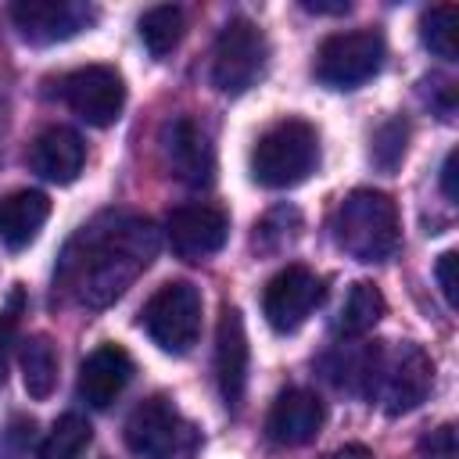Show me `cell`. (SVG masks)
Returning a JSON list of instances; mask_svg holds the SVG:
<instances>
[{"mask_svg": "<svg viewBox=\"0 0 459 459\" xmlns=\"http://www.w3.org/2000/svg\"><path fill=\"white\" fill-rule=\"evenodd\" d=\"M158 255V230L143 215L104 212L82 226L61 262L54 283L86 308H104L115 301Z\"/></svg>", "mask_w": 459, "mask_h": 459, "instance_id": "cell-1", "label": "cell"}, {"mask_svg": "<svg viewBox=\"0 0 459 459\" xmlns=\"http://www.w3.org/2000/svg\"><path fill=\"white\" fill-rule=\"evenodd\" d=\"M333 244L355 262H387L398 251V208L380 190H351L330 215Z\"/></svg>", "mask_w": 459, "mask_h": 459, "instance_id": "cell-2", "label": "cell"}, {"mask_svg": "<svg viewBox=\"0 0 459 459\" xmlns=\"http://www.w3.org/2000/svg\"><path fill=\"white\" fill-rule=\"evenodd\" d=\"M319 161V133L305 118L273 122L251 147V179L269 190L298 186Z\"/></svg>", "mask_w": 459, "mask_h": 459, "instance_id": "cell-3", "label": "cell"}, {"mask_svg": "<svg viewBox=\"0 0 459 459\" xmlns=\"http://www.w3.org/2000/svg\"><path fill=\"white\" fill-rule=\"evenodd\" d=\"M430 384H434L430 355L420 344L402 341V344L380 348L369 394H377L387 416H402V412H412L430 394Z\"/></svg>", "mask_w": 459, "mask_h": 459, "instance_id": "cell-4", "label": "cell"}, {"mask_svg": "<svg viewBox=\"0 0 459 459\" xmlns=\"http://www.w3.org/2000/svg\"><path fill=\"white\" fill-rule=\"evenodd\" d=\"M140 326L161 351L186 355L201 333V290L186 280L161 283L147 298V305L140 312Z\"/></svg>", "mask_w": 459, "mask_h": 459, "instance_id": "cell-5", "label": "cell"}, {"mask_svg": "<svg viewBox=\"0 0 459 459\" xmlns=\"http://www.w3.org/2000/svg\"><path fill=\"white\" fill-rule=\"evenodd\" d=\"M384 57H387V47L377 29L333 32L319 43L312 72L330 90H355L384 68Z\"/></svg>", "mask_w": 459, "mask_h": 459, "instance_id": "cell-6", "label": "cell"}, {"mask_svg": "<svg viewBox=\"0 0 459 459\" xmlns=\"http://www.w3.org/2000/svg\"><path fill=\"white\" fill-rule=\"evenodd\" d=\"M269 61V39L251 18H230L212 50V82L215 90L237 97L251 90Z\"/></svg>", "mask_w": 459, "mask_h": 459, "instance_id": "cell-7", "label": "cell"}, {"mask_svg": "<svg viewBox=\"0 0 459 459\" xmlns=\"http://www.w3.org/2000/svg\"><path fill=\"white\" fill-rule=\"evenodd\" d=\"M122 437L126 448L140 459H176L190 445V423L179 416V409L169 398L154 394L129 412Z\"/></svg>", "mask_w": 459, "mask_h": 459, "instance_id": "cell-8", "label": "cell"}, {"mask_svg": "<svg viewBox=\"0 0 459 459\" xmlns=\"http://www.w3.org/2000/svg\"><path fill=\"white\" fill-rule=\"evenodd\" d=\"M61 100L90 126H115L126 108V82L111 65H86L61 79Z\"/></svg>", "mask_w": 459, "mask_h": 459, "instance_id": "cell-9", "label": "cell"}, {"mask_svg": "<svg viewBox=\"0 0 459 459\" xmlns=\"http://www.w3.org/2000/svg\"><path fill=\"white\" fill-rule=\"evenodd\" d=\"M326 287L323 280L305 269V265H283L262 290V312H265V323L276 330V333H294L308 316L312 308L323 301Z\"/></svg>", "mask_w": 459, "mask_h": 459, "instance_id": "cell-10", "label": "cell"}, {"mask_svg": "<svg viewBox=\"0 0 459 459\" xmlns=\"http://www.w3.org/2000/svg\"><path fill=\"white\" fill-rule=\"evenodd\" d=\"M11 22L29 43H61L97 22V7L82 0H18L11 4Z\"/></svg>", "mask_w": 459, "mask_h": 459, "instance_id": "cell-11", "label": "cell"}, {"mask_svg": "<svg viewBox=\"0 0 459 459\" xmlns=\"http://www.w3.org/2000/svg\"><path fill=\"white\" fill-rule=\"evenodd\" d=\"M161 154H165L169 172L179 183H186L194 190L212 186V179H215V147H212L208 133L190 115H179L161 129Z\"/></svg>", "mask_w": 459, "mask_h": 459, "instance_id": "cell-12", "label": "cell"}, {"mask_svg": "<svg viewBox=\"0 0 459 459\" xmlns=\"http://www.w3.org/2000/svg\"><path fill=\"white\" fill-rule=\"evenodd\" d=\"M165 237L169 247L183 258V262H201L208 255H215L226 237H230V219L222 208L194 201V204H179L169 222H165Z\"/></svg>", "mask_w": 459, "mask_h": 459, "instance_id": "cell-13", "label": "cell"}, {"mask_svg": "<svg viewBox=\"0 0 459 459\" xmlns=\"http://www.w3.org/2000/svg\"><path fill=\"white\" fill-rule=\"evenodd\" d=\"M326 420V409L319 402L316 391L308 387H283L265 416V434L269 441L283 445V448H298V445H308L319 427Z\"/></svg>", "mask_w": 459, "mask_h": 459, "instance_id": "cell-14", "label": "cell"}, {"mask_svg": "<svg viewBox=\"0 0 459 459\" xmlns=\"http://www.w3.org/2000/svg\"><path fill=\"white\" fill-rule=\"evenodd\" d=\"M215 384L230 409L240 405L247 387V333L237 305H222L215 326Z\"/></svg>", "mask_w": 459, "mask_h": 459, "instance_id": "cell-15", "label": "cell"}, {"mask_svg": "<svg viewBox=\"0 0 459 459\" xmlns=\"http://www.w3.org/2000/svg\"><path fill=\"white\" fill-rule=\"evenodd\" d=\"M133 380V359L122 344H97L82 366H79V398L90 405V409H108L122 391L126 384Z\"/></svg>", "mask_w": 459, "mask_h": 459, "instance_id": "cell-16", "label": "cell"}, {"mask_svg": "<svg viewBox=\"0 0 459 459\" xmlns=\"http://www.w3.org/2000/svg\"><path fill=\"white\" fill-rule=\"evenodd\" d=\"M29 165L36 176L50 179V183H75V176L86 165V143L75 129L68 126H50L43 129L32 147H29Z\"/></svg>", "mask_w": 459, "mask_h": 459, "instance_id": "cell-17", "label": "cell"}, {"mask_svg": "<svg viewBox=\"0 0 459 459\" xmlns=\"http://www.w3.org/2000/svg\"><path fill=\"white\" fill-rule=\"evenodd\" d=\"M47 215H50V197L43 190H14L0 197V240L11 251L29 247L39 237Z\"/></svg>", "mask_w": 459, "mask_h": 459, "instance_id": "cell-18", "label": "cell"}, {"mask_svg": "<svg viewBox=\"0 0 459 459\" xmlns=\"http://www.w3.org/2000/svg\"><path fill=\"white\" fill-rule=\"evenodd\" d=\"M18 362H22L25 394L36 398V402H47L57 387V348H54V341L47 333H29L22 341Z\"/></svg>", "mask_w": 459, "mask_h": 459, "instance_id": "cell-19", "label": "cell"}, {"mask_svg": "<svg viewBox=\"0 0 459 459\" xmlns=\"http://www.w3.org/2000/svg\"><path fill=\"white\" fill-rule=\"evenodd\" d=\"M384 312H387V301H384L380 287L369 283V280H359V283H351V290H348V298H344V305H341L337 333H344V337H362V333H369V330L384 319Z\"/></svg>", "mask_w": 459, "mask_h": 459, "instance_id": "cell-20", "label": "cell"}, {"mask_svg": "<svg viewBox=\"0 0 459 459\" xmlns=\"http://www.w3.org/2000/svg\"><path fill=\"white\" fill-rule=\"evenodd\" d=\"M136 29H140V39L151 50V57H165V54H172L179 47V39L186 32V18H183V7L158 4V7L140 14Z\"/></svg>", "mask_w": 459, "mask_h": 459, "instance_id": "cell-21", "label": "cell"}, {"mask_svg": "<svg viewBox=\"0 0 459 459\" xmlns=\"http://www.w3.org/2000/svg\"><path fill=\"white\" fill-rule=\"evenodd\" d=\"M90 441H93V427L86 423V416L65 412V416H57V423L43 437L39 459H82V452L90 448Z\"/></svg>", "mask_w": 459, "mask_h": 459, "instance_id": "cell-22", "label": "cell"}, {"mask_svg": "<svg viewBox=\"0 0 459 459\" xmlns=\"http://www.w3.org/2000/svg\"><path fill=\"white\" fill-rule=\"evenodd\" d=\"M455 22H459V11L452 4H437L420 18V39L441 61H455Z\"/></svg>", "mask_w": 459, "mask_h": 459, "instance_id": "cell-23", "label": "cell"}, {"mask_svg": "<svg viewBox=\"0 0 459 459\" xmlns=\"http://www.w3.org/2000/svg\"><path fill=\"white\" fill-rule=\"evenodd\" d=\"M405 147H409V122L405 118H387L377 126L373 140H369V158L380 172H394L405 158Z\"/></svg>", "mask_w": 459, "mask_h": 459, "instance_id": "cell-24", "label": "cell"}, {"mask_svg": "<svg viewBox=\"0 0 459 459\" xmlns=\"http://www.w3.org/2000/svg\"><path fill=\"white\" fill-rule=\"evenodd\" d=\"M298 230H301L298 208H287V204H283V208H273V212L255 226V247H258V251H283V247L294 244Z\"/></svg>", "mask_w": 459, "mask_h": 459, "instance_id": "cell-25", "label": "cell"}, {"mask_svg": "<svg viewBox=\"0 0 459 459\" xmlns=\"http://www.w3.org/2000/svg\"><path fill=\"white\" fill-rule=\"evenodd\" d=\"M22 308H25V290H22V283H14V287H11L7 305L0 308V384H4V377H7V362H11L14 337H18V319H22Z\"/></svg>", "mask_w": 459, "mask_h": 459, "instance_id": "cell-26", "label": "cell"}, {"mask_svg": "<svg viewBox=\"0 0 459 459\" xmlns=\"http://www.w3.org/2000/svg\"><path fill=\"white\" fill-rule=\"evenodd\" d=\"M416 448H420V459H459L455 427H452V423H441V427L427 430Z\"/></svg>", "mask_w": 459, "mask_h": 459, "instance_id": "cell-27", "label": "cell"}, {"mask_svg": "<svg viewBox=\"0 0 459 459\" xmlns=\"http://www.w3.org/2000/svg\"><path fill=\"white\" fill-rule=\"evenodd\" d=\"M455 262H459V255L455 251H445L441 258H437V283H441V294H445V301L448 305H459V283H455Z\"/></svg>", "mask_w": 459, "mask_h": 459, "instance_id": "cell-28", "label": "cell"}, {"mask_svg": "<svg viewBox=\"0 0 459 459\" xmlns=\"http://www.w3.org/2000/svg\"><path fill=\"white\" fill-rule=\"evenodd\" d=\"M455 165H459V151H448L445 154V165H441V190L448 201L459 197V186H455Z\"/></svg>", "mask_w": 459, "mask_h": 459, "instance_id": "cell-29", "label": "cell"}, {"mask_svg": "<svg viewBox=\"0 0 459 459\" xmlns=\"http://www.w3.org/2000/svg\"><path fill=\"white\" fill-rule=\"evenodd\" d=\"M323 459H373V452H369L366 445H359V441H351V445H341V448H333V452H326Z\"/></svg>", "mask_w": 459, "mask_h": 459, "instance_id": "cell-30", "label": "cell"}, {"mask_svg": "<svg viewBox=\"0 0 459 459\" xmlns=\"http://www.w3.org/2000/svg\"><path fill=\"white\" fill-rule=\"evenodd\" d=\"M301 7L312 14H348L351 11V4H319V0H301Z\"/></svg>", "mask_w": 459, "mask_h": 459, "instance_id": "cell-31", "label": "cell"}]
</instances>
